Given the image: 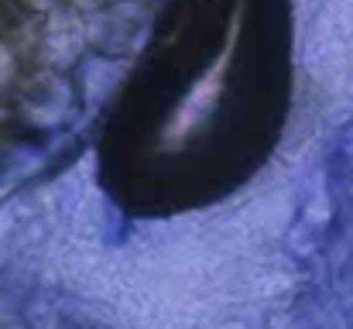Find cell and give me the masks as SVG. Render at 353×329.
Returning <instances> with one entry per match:
<instances>
[{
	"label": "cell",
	"mask_w": 353,
	"mask_h": 329,
	"mask_svg": "<svg viewBox=\"0 0 353 329\" xmlns=\"http://www.w3.org/2000/svg\"><path fill=\"white\" fill-rule=\"evenodd\" d=\"M288 107L285 0H175L100 144L123 217L168 219L234 196Z\"/></svg>",
	"instance_id": "1"
}]
</instances>
